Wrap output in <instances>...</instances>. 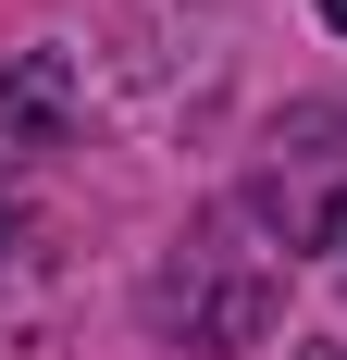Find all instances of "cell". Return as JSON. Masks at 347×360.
<instances>
[{"label": "cell", "instance_id": "6da1fadb", "mask_svg": "<svg viewBox=\"0 0 347 360\" xmlns=\"http://www.w3.org/2000/svg\"><path fill=\"white\" fill-rule=\"evenodd\" d=\"M74 124V63L63 50H25V63L0 75V162H13V149H50Z\"/></svg>", "mask_w": 347, "mask_h": 360}, {"label": "cell", "instance_id": "7a4b0ae2", "mask_svg": "<svg viewBox=\"0 0 347 360\" xmlns=\"http://www.w3.org/2000/svg\"><path fill=\"white\" fill-rule=\"evenodd\" d=\"M335 274H347V199H335Z\"/></svg>", "mask_w": 347, "mask_h": 360}, {"label": "cell", "instance_id": "3957f363", "mask_svg": "<svg viewBox=\"0 0 347 360\" xmlns=\"http://www.w3.org/2000/svg\"><path fill=\"white\" fill-rule=\"evenodd\" d=\"M298 360H347V348H298Z\"/></svg>", "mask_w": 347, "mask_h": 360}, {"label": "cell", "instance_id": "277c9868", "mask_svg": "<svg viewBox=\"0 0 347 360\" xmlns=\"http://www.w3.org/2000/svg\"><path fill=\"white\" fill-rule=\"evenodd\" d=\"M322 13H335V25H347V0H322Z\"/></svg>", "mask_w": 347, "mask_h": 360}, {"label": "cell", "instance_id": "5b68a950", "mask_svg": "<svg viewBox=\"0 0 347 360\" xmlns=\"http://www.w3.org/2000/svg\"><path fill=\"white\" fill-rule=\"evenodd\" d=\"M0 236H13V224H0Z\"/></svg>", "mask_w": 347, "mask_h": 360}]
</instances>
